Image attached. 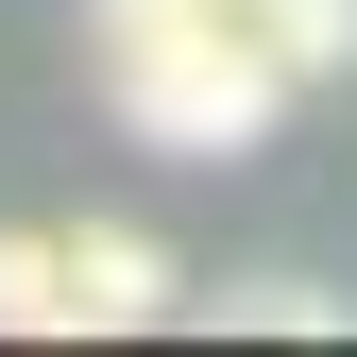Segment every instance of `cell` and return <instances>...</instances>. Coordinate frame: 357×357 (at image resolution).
Listing matches in <instances>:
<instances>
[{
    "mask_svg": "<svg viewBox=\"0 0 357 357\" xmlns=\"http://www.w3.org/2000/svg\"><path fill=\"white\" fill-rule=\"evenodd\" d=\"M68 306H85V340H137L188 306V273H170L153 221H68Z\"/></svg>",
    "mask_w": 357,
    "mask_h": 357,
    "instance_id": "obj_2",
    "label": "cell"
},
{
    "mask_svg": "<svg viewBox=\"0 0 357 357\" xmlns=\"http://www.w3.org/2000/svg\"><path fill=\"white\" fill-rule=\"evenodd\" d=\"M0 340H85V306H68V221H0Z\"/></svg>",
    "mask_w": 357,
    "mask_h": 357,
    "instance_id": "obj_3",
    "label": "cell"
},
{
    "mask_svg": "<svg viewBox=\"0 0 357 357\" xmlns=\"http://www.w3.org/2000/svg\"><path fill=\"white\" fill-rule=\"evenodd\" d=\"M255 34H273L289 85H340L357 68V0H255Z\"/></svg>",
    "mask_w": 357,
    "mask_h": 357,
    "instance_id": "obj_4",
    "label": "cell"
},
{
    "mask_svg": "<svg viewBox=\"0 0 357 357\" xmlns=\"http://www.w3.org/2000/svg\"><path fill=\"white\" fill-rule=\"evenodd\" d=\"M85 85H102L119 137H153V153H188V170L255 153L273 102H289L255 0H85Z\"/></svg>",
    "mask_w": 357,
    "mask_h": 357,
    "instance_id": "obj_1",
    "label": "cell"
},
{
    "mask_svg": "<svg viewBox=\"0 0 357 357\" xmlns=\"http://www.w3.org/2000/svg\"><path fill=\"white\" fill-rule=\"evenodd\" d=\"M221 324H238V340H340V289H306V273H238V289H221Z\"/></svg>",
    "mask_w": 357,
    "mask_h": 357,
    "instance_id": "obj_5",
    "label": "cell"
}]
</instances>
